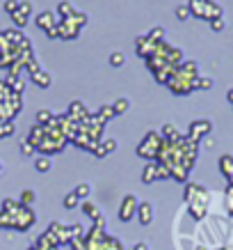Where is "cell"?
I'll return each mask as SVG.
<instances>
[{"mask_svg":"<svg viewBox=\"0 0 233 250\" xmlns=\"http://www.w3.org/2000/svg\"><path fill=\"white\" fill-rule=\"evenodd\" d=\"M101 145H103V149H106V154H112L114 149H117V143H114L112 138H108V140H103Z\"/></svg>","mask_w":233,"mask_h":250,"instance_id":"cell-27","label":"cell"},{"mask_svg":"<svg viewBox=\"0 0 233 250\" xmlns=\"http://www.w3.org/2000/svg\"><path fill=\"white\" fill-rule=\"evenodd\" d=\"M78 202H80V200H78V195H75L73 190H71V193L64 197V207H67V209H73V207H78Z\"/></svg>","mask_w":233,"mask_h":250,"instance_id":"cell-24","label":"cell"},{"mask_svg":"<svg viewBox=\"0 0 233 250\" xmlns=\"http://www.w3.org/2000/svg\"><path fill=\"white\" fill-rule=\"evenodd\" d=\"M83 211L87 213V216H91L94 220H96L98 216H101V211H98V207H96V205H91V202H85V205H83Z\"/></svg>","mask_w":233,"mask_h":250,"instance_id":"cell-19","label":"cell"},{"mask_svg":"<svg viewBox=\"0 0 233 250\" xmlns=\"http://www.w3.org/2000/svg\"><path fill=\"white\" fill-rule=\"evenodd\" d=\"M162 35H165V30H162V28H153V30L149 32V37L153 39V42H160V39H162Z\"/></svg>","mask_w":233,"mask_h":250,"instance_id":"cell-28","label":"cell"},{"mask_svg":"<svg viewBox=\"0 0 233 250\" xmlns=\"http://www.w3.org/2000/svg\"><path fill=\"white\" fill-rule=\"evenodd\" d=\"M37 25L39 28H41V30H53L55 25H57V23H55V14L53 12H41V14L37 16Z\"/></svg>","mask_w":233,"mask_h":250,"instance_id":"cell-8","label":"cell"},{"mask_svg":"<svg viewBox=\"0 0 233 250\" xmlns=\"http://www.w3.org/2000/svg\"><path fill=\"white\" fill-rule=\"evenodd\" d=\"M211 78H199V87H201V90H208V87H211Z\"/></svg>","mask_w":233,"mask_h":250,"instance_id":"cell-32","label":"cell"},{"mask_svg":"<svg viewBox=\"0 0 233 250\" xmlns=\"http://www.w3.org/2000/svg\"><path fill=\"white\" fill-rule=\"evenodd\" d=\"M211 28H213L215 32L224 30V21H222V16H219V19H213V21H211Z\"/></svg>","mask_w":233,"mask_h":250,"instance_id":"cell-29","label":"cell"},{"mask_svg":"<svg viewBox=\"0 0 233 250\" xmlns=\"http://www.w3.org/2000/svg\"><path fill=\"white\" fill-rule=\"evenodd\" d=\"M32 149H35V147H32V145H30V143H28V140H25V143H23V145H21V152H23V154H25V156H30V154H32Z\"/></svg>","mask_w":233,"mask_h":250,"instance_id":"cell-31","label":"cell"},{"mask_svg":"<svg viewBox=\"0 0 233 250\" xmlns=\"http://www.w3.org/2000/svg\"><path fill=\"white\" fill-rule=\"evenodd\" d=\"M211 129H213V124L208 120H199V122H192L190 124V133H188V138L192 140V143H197L199 138H203V136H211Z\"/></svg>","mask_w":233,"mask_h":250,"instance_id":"cell-5","label":"cell"},{"mask_svg":"<svg viewBox=\"0 0 233 250\" xmlns=\"http://www.w3.org/2000/svg\"><path fill=\"white\" fill-rule=\"evenodd\" d=\"M160 147H162V138H160V133L151 131V133H146V138H144L142 143H140V147H137V156H144V159H158Z\"/></svg>","mask_w":233,"mask_h":250,"instance_id":"cell-2","label":"cell"},{"mask_svg":"<svg viewBox=\"0 0 233 250\" xmlns=\"http://www.w3.org/2000/svg\"><path fill=\"white\" fill-rule=\"evenodd\" d=\"M124 62H126V55L119 53V51H114V53L110 55V64H112V67H124Z\"/></svg>","mask_w":233,"mask_h":250,"instance_id":"cell-20","label":"cell"},{"mask_svg":"<svg viewBox=\"0 0 233 250\" xmlns=\"http://www.w3.org/2000/svg\"><path fill=\"white\" fill-rule=\"evenodd\" d=\"M156 179H158V163H149L146 170H144V174H142V182L144 184H153Z\"/></svg>","mask_w":233,"mask_h":250,"instance_id":"cell-11","label":"cell"},{"mask_svg":"<svg viewBox=\"0 0 233 250\" xmlns=\"http://www.w3.org/2000/svg\"><path fill=\"white\" fill-rule=\"evenodd\" d=\"M51 166H53V163H51V159H48V156H41V159L35 161V167H37L39 172H48V170H51Z\"/></svg>","mask_w":233,"mask_h":250,"instance_id":"cell-16","label":"cell"},{"mask_svg":"<svg viewBox=\"0 0 233 250\" xmlns=\"http://www.w3.org/2000/svg\"><path fill=\"white\" fill-rule=\"evenodd\" d=\"M133 250H149V248H146V243H137Z\"/></svg>","mask_w":233,"mask_h":250,"instance_id":"cell-34","label":"cell"},{"mask_svg":"<svg viewBox=\"0 0 233 250\" xmlns=\"http://www.w3.org/2000/svg\"><path fill=\"white\" fill-rule=\"evenodd\" d=\"M114 115H119V113H126L128 110V99H117L114 101Z\"/></svg>","mask_w":233,"mask_h":250,"instance_id":"cell-22","label":"cell"},{"mask_svg":"<svg viewBox=\"0 0 233 250\" xmlns=\"http://www.w3.org/2000/svg\"><path fill=\"white\" fill-rule=\"evenodd\" d=\"M73 193L78 195V200H87V197H90V193H91V186H90V184H78Z\"/></svg>","mask_w":233,"mask_h":250,"instance_id":"cell-14","label":"cell"},{"mask_svg":"<svg viewBox=\"0 0 233 250\" xmlns=\"http://www.w3.org/2000/svg\"><path fill=\"white\" fill-rule=\"evenodd\" d=\"M87 23V16L83 12H75L73 16H69V19H62L57 23V32H60V39H75L83 30V25Z\"/></svg>","mask_w":233,"mask_h":250,"instance_id":"cell-1","label":"cell"},{"mask_svg":"<svg viewBox=\"0 0 233 250\" xmlns=\"http://www.w3.org/2000/svg\"><path fill=\"white\" fill-rule=\"evenodd\" d=\"M219 170L224 172V177L229 179V184L233 186V156H229V154H226V156H222V159H219Z\"/></svg>","mask_w":233,"mask_h":250,"instance_id":"cell-10","label":"cell"},{"mask_svg":"<svg viewBox=\"0 0 233 250\" xmlns=\"http://www.w3.org/2000/svg\"><path fill=\"white\" fill-rule=\"evenodd\" d=\"M160 136H165L167 140L172 143V140H176V136H179V133H176V129H174L172 124H167V126H162V133H160Z\"/></svg>","mask_w":233,"mask_h":250,"instance_id":"cell-23","label":"cell"},{"mask_svg":"<svg viewBox=\"0 0 233 250\" xmlns=\"http://www.w3.org/2000/svg\"><path fill=\"white\" fill-rule=\"evenodd\" d=\"M9 42H7V37H5V32H0V53H5V51H7L9 48Z\"/></svg>","mask_w":233,"mask_h":250,"instance_id":"cell-30","label":"cell"},{"mask_svg":"<svg viewBox=\"0 0 233 250\" xmlns=\"http://www.w3.org/2000/svg\"><path fill=\"white\" fill-rule=\"evenodd\" d=\"M32 202H35V193H32V190H23V195H21V205H32Z\"/></svg>","mask_w":233,"mask_h":250,"instance_id":"cell-26","label":"cell"},{"mask_svg":"<svg viewBox=\"0 0 233 250\" xmlns=\"http://www.w3.org/2000/svg\"><path fill=\"white\" fill-rule=\"evenodd\" d=\"M30 14H32V5L30 2H21L18 9L12 14V21L16 23V28H23V25L28 23V19H30Z\"/></svg>","mask_w":233,"mask_h":250,"instance_id":"cell-7","label":"cell"},{"mask_svg":"<svg viewBox=\"0 0 233 250\" xmlns=\"http://www.w3.org/2000/svg\"><path fill=\"white\" fill-rule=\"evenodd\" d=\"M96 117H98L101 122H103V124H106L108 120H112V117H114V108H112V106H103L101 110H98Z\"/></svg>","mask_w":233,"mask_h":250,"instance_id":"cell-15","label":"cell"},{"mask_svg":"<svg viewBox=\"0 0 233 250\" xmlns=\"http://www.w3.org/2000/svg\"><path fill=\"white\" fill-rule=\"evenodd\" d=\"M137 218L142 225H151V220H153V207L149 202H142V205L137 207Z\"/></svg>","mask_w":233,"mask_h":250,"instance_id":"cell-9","label":"cell"},{"mask_svg":"<svg viewBox=\"0 0 233 250\" xmlns=\"http://www.w3.org/2000/svg\"><path fill=\"white\" fill-rule=\"evenodd\" d=\"M37 122L39 124H41V126H48V124H53V115L48 113V110H39L37 113Z\"/></svg>","mask_w":233,"mask_h":250,"instance_id":"cell-17","label":"cell"},{"mask_svg":"<svg viewBox=\"0 0 233 250\" xmlns=\"http://www.w3.org/2000/svg\"><path fill=\"white\" fill-rule=\"evenodd\" d=\"M18 5H21L18 0H5V5H2V7H5V12H7V14L12 16V14L16 12V9H18Z\"/></svg>","mask_w":233,"mask_h":250,"instance_id":"cell-25","label":"cell"},{"mask_svg":"<svg viewBox=\"0 0 233 250\" xmlns=\"http://www.w3.org/2000/svg\"><path fill=\"white\" fill-rule=\"evenodd\" d=\"M190 12L199 16V19H206V21H213V19L222 16V7L213 5L211 0H190Z\"/></svg>","mask_w":233,"mask_h":250,"instance_id":"cell-3","label":"cell"},{"mask_svg":"<svg viewBox=\"0 0 233 250\" xmlns=\"http://www.w3.org/2000/svg\"><path fill=\"white\" fill-rule=\"evenodd\" d=\"M226 97H229V101L233 104V90H229V94H226Z\"/></svg>","mask_w":233,"mask_h":250,"instance_id":"cell-35","label":"cell"},{"mask_svg":"<svg viewBox=\"0 0 233 250\" xmlns=\"http://www.w3.org/2000/svg\"><path fill=\"white\" fill-rule=\"evenodd\" d=\"M226 197H229V207H231V213H233V186H229V193H226Z\"/></svg>","mask_w":233,"mask_h":250,"instance_id":"cell-33","label":"cell"},{"mask_svg":"<svg viewBox=\"0 0 233 250\" xmlns=\"http://www.w3.org/2000/svg\"><path fill=\"white\" fill-rule=\"evenodd\" d=\"M57 14H60L62 19H69V16L75 14V9H73V5H71L69 0H62L60 5H57Z\"/></svg>","mask_w":233,"mask_h":250,"instance_id":"cell-12","label":"cell"},{"mask_svg":"<svg viewBox=\"0 0 233 250\" xmlns=\"http://www.w3.org/2000/svg\"><path fill=\"white\" fill-rule=\"evenodd\" d=\"M32 81H35L39 87H51V76H48L46 71H37V74L32 76Z\"/></svg>","mask_w":233,"mask_h":250,"instance_id":"cell-13","label":"cell"},{"mask_svg":"<svg viewBox=\"0 0 233 250\" xmlns=\"http://www.w3.org/2000/svg\"><path fill=\"white\" fill-rule=\"evenodd\" d=\"M137 55L140 58H151L153 55V51H156V46H158V42H153V39L149 37V35H144V37H137Z\"/></svg>","mask_w":233,"mask_h":250,"instance_id":"cell-6","label":"cell"},{"mask_svg":"<svg viewBox=\"0 0 233 250\" xmlns=\"http://www.w3.org/2000/svg\"><path fill=\"white\" fill-rule=\"evenodd\" d=\"M137 207H140V202H137L133 195H126L124 197V202H121L119 207V220H124V223H128V220L135 218L137 213Z\"/></svg>","mask_w":233,"mask_h":250,"instance_id":"cell-4","label":"cell"},{"mask_svg":"<svg viewBox=\"0 0 233 250\" xmlns=\"http://www.w3.org/2000/svg\"><path fill=\"white\" fill-rule=\"evenodd\" d=\"M12 133H14V124L0 120V138H7V136H12Z\"/></svg>","mask_w":233,"mask_h":250,"instance_id":"cell-18","label":"cell"},{"mask_svg":"<svg viewBox=\"0 0 233 250\" xmlns=\"http://www.w3.org/2000/svg\"><path fill=\"white\" fill-rule=\"evenodd\" d=\"M190 5H179V9H176V16H179V21H188L190 19Z\"/></svg>","mask_w":233,"mask_h":250,"instance_id":"cell-21","label":"cell"}]
</instances>
